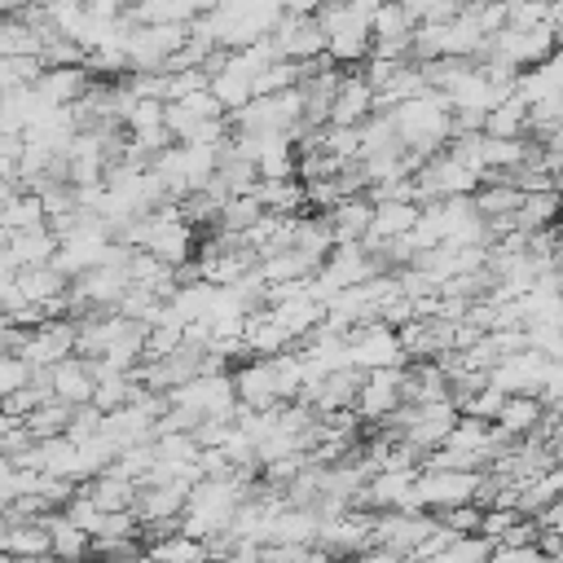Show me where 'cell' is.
Wrapping results in <instances>:
<instances>
[{"instance_id":"cell-1","label":"cell","mask_w":563,"mask_h":563,"mask_svg":"<svg viewBox=\"0 0 563 563\" xmlns=\"http://www.w3.org/2000/svg\"><path fill=\"white\" fill-rule=\"evenodd\" d=\"M321 35H325V57L330 66L347 70L352 62H365L369 57V18H374V4H321L312 9Z\"/></svg>"},{"instance_id":"cell-2","label":"cell","mask_w":563,"mask_h":563,"mask_svg":"<svg viewBox=\"0 0 563 563\" xmlns=\"http://www.w3.org/2000/svg\"><path fill=\"white\" fill-rule=\"evenodd\" d=\"M484 484V471H422L418 466V479H413V506L427 510V515H440V510H453V506H466Z\"/></svg>"},{"instance_id":"cell-3","label":"cell","mask_w":563,"mask_h":563,"mask_svg":"<svg viewBox=\"0 0 563 563\" xmlns=\"http://www.w3.org/2000/svg\"><path fill=\"white\" fill-rule=\"evenodd\" d=\"M106 251H110V229L97 220V216H84L79 220V229L70 233V238H62L57 242V251H53V268L66 277V282H75L79 273H88V268H97L101 260H106Z\"/></svg>"},{"instance_id":"cell-4","label":"cell","mask_w":563,"mask_h":563,"mask_svg":"<svg viewBox=\"0 0 563 563\" xmlns=\"http://www.w3.org/2000/svg\"><path fill=\"white\" fill-rule=\"evenodd\" d=\"M347 343V365L361 369V374H374V369H400L405 365V352L396 343V330L369 321V325H352L343 334Z\"/></svg>"},{"instance_id":"cell-5","label":"cell","mask_w":563,"mask_h":563,"mask_svg":"<svg viewBox=\"0 0 563 563\" xmlns=\"http://www.w3.org/2000/svg\"><path fill=\"white\" fill-rule=\"evenodd\" d=\"M431 532H435V519H431L427 510H383V515H374L369 545L413 559V550H418Z\"/></svg>"},{"instance_id":"cell-6","label":"cell","mask_w":563,"mask_h":563,"mask_svg":"<svg viewBox=\"0 0 563 563\" xmlns=\"http://www.w3.org/2000/svg\"><path fill=\"white\" fill-rule=\"evenodd\" d=\"M369 532H374V515L369 510H347V515H339V519H330V523H317V550L325 554V559H334V563H347V559H356L361 550H369Z\"/></svg>"},{"instance_id":"cell-7","label":"cell","mask_w":563,"mask_h":563,"mask_svg":"<svg viewBox=\"0 0 563 563\" xmlns=\"http://www.w3.org/2000/svg\"><path fill=\"white\" fill-rule=\"evenodd\" d=\"M554 361H545L541 352H515V356H501L493 369H488V387H497L501 396H537V387L545 383Z\"/></svg>"},{"instance_id":"cell-8","label":"cell","mask_w":563,"mask_h":563,"mask_svg":"<svg viewBox=\"0 0 563 563\" xmlns=\"http://www.w3.org/2000/svg\"><path fill=\"white\" fill-rule=\"evenodd\" d=\"M75 356V325L70 321H44L26 334V347L18 352V361L26 369H53L57 361Z\"/></svg>"},{"instance_id":"cell-9","label":"cell","mask_w":563,"mask_h":563,"mask_svg":"<svg viewBox=\"0 0 563 563\" xmlns=\"http://www.w3.org/2000/svg\"><path fill=\"white\" fill-rule=\"evenodd\" d=\"M400 374H405V365L400 369H374V374H365L361 378V391L352 400V413L361 422H374L378 427L400 405Z\"/></svg>"},{"instance_id":"cell-10","label":"cell","mask_w":563,"mask_h":563,"mask_svg":"<svg viewBox=\"0 0 563 563\" xmlns=\"http://www.w3.org/2000/svg\"><path fill=\"white\" fill-rule=\"evenodd\" d=\"M229 378H233L238 405H246V409H255V413H268V409L286 405V400L277 396V378H273V365H268V361H242V369H233Z\"/></svg>"},{"instance_id":"cell-11","label":"cell","mask_w":563,"mask_h":563,"mask_svg":"<svg viewBox=\"0 0 563 563\" xmlns=\"http://www.w3.org/2000/svg\"><path fill=\"white\" fill-rule=\"evenodd\" d=\"M374 110V92L365 88V79L356 70H343L334 97H330V123L325 128H361Z\"/></svg>"},{"instance_id":"cell-12","label":"cell","mask_w":563,"mask_h":563,"mask_svg":"<svg viewBox=\"0 0 563 563\" xmlns=\"http://www.w3.org/2000/svg\"><path fill=\"white\" fill-rule=\"evenodd\" d=\"M88 70L84 66H62V70H40V79L31 84V92L48 106V110H70L84 92H88Z\"/></svg>"},{"instance_id":"cell-13","label":"cell","mask_w":563,"mask_h":563,"mask_svg":"<svg viewBox=\"0 0 563 563\" xmlns=\"http://www.w3.org/2000/svg\"><path fill=\"white\" fill-rule=\"evenodd\" d=\"M97 435H101V440H110V444H114V453H123V449H132V444L154 440V422H150L136 405H123V409H114V413H101Z\"/></svg>"},{"instance_id":"cell-14","label":"cell","mask_w":563,"mask_h":563,"mask_svg":"<svg viewBox=\"0 0 563 563\" xmlns=\"http://www.w3.org/2000/svg\"><path fill=\"white\" fill-rule=\"evenodd\" d=\"M189 488L185 484H141L136 501H132V519L150 523V519H180Z\"/></svg>"},{"instance_id":"cell-15","label":"cell","mask_w":563,"mask_h":563,"mask_svg":"<svg viewBox=\"0 0 563 563\" xmlns=\"http://www.w3.org/2000/svg\"><path fill=\"white\" fill-rule=\"evenodd\" d=\"M66 286H70V282H66L53 264H31V268H18V273H13V295H18L22 303H35V308L62 299Z\"/></svg>"},{"instance_id":"cell-16","label":"cell","mask_w":563,"mask_h":563,"mask_svg":"<svg viewBox=\"0 0 563 563\" xmlns=\"http://www.w3.org/2000/svg\"><path fill=\"white\" fill-rule=\"evenodd\" d=\"M510 92H515L523 106H537V101L563 97V57L554 53L550 62H541V66H532V70H519Z\"/></svg>"},{"instance_id":"cell-17","label":"cell","mask_w":563,"mask_h":563,"mask_svg":"<svg viewBox=\"0 0 563 563\" xmlns=\"http://www.w3.org/2000/svg\"><path fill=\"white\" fill-rule=\"evenodd\" d=\"M48 383H53V400H62L70 409H79V405L92 400V374H88V361H79V356L57 361L48 369Z\"/></svg>"},{"instance_id":"cell-18","label":"cell","mask_w":563,"mask_h":563,"mask_svg":"<svg viewBox=\"0 0 563 563\" xmlns=\"http://www.w3.org/2000/svg\"><path fill=\"white\" fill-rule=\"evenodd\" d=\"M79 493L101 510V515H119V510H132V501H136V484L132 479H123V475H114L110 466L97 475V479H88V484H79Z\"/></svg>"},{"instance_id":"cell-19","label":"cell","mask_w":563,"mask_h":563,"mask_svg":"<svg viewBox=\"0 0 563 563\" xmlns=\"http://www.w3.org/2000/svg\"><path fill=\"white\" fill-rule=\"evenodd\" d=\"M369 198L361 194V198H339L330 211H325V224H330V233H334V246H343V242H361L365 233H369Z\"/></svg>"},{"instance_id":"cell-20","label":"cell","mask_w":563,"mask_h":563,"mask_svg":"<svg viewBox=\"0 0 563 563\" xmlns=\"http://www.w3.org/2000/svg\"><path fill=\"white\" fill-rule=\"evenodd\" d=\"M361 369H352V365H343V369H330L321 383H317V391H312V409L317 413H334V409H352V400H356V391H361Z\"/></svg>"},{"instance_id":"cell-21","label":"cell","mask_w":563,"mask_h":563,"mask_svg":"<svg viewBox=\"0 0 563 563\" xmlns=\"http://www.w3.org/2000/svg\"><path fill=\"white\" fill-rule=\"evenodd\" d=\"M541 413H545V409L537 405V396H506L501 409H497V418H493V427H497L506 440H528V435L537 431Z\"/></svg>"},{"instance_id":"cell-22","label":"cell","mask_w":563,"mask_h":563,"mask_svg":"<svg viewBox=\"0 0 563 563\" xmlns=\"http://www.w3.org/2000/svg\"><path fill=\"white\" fill-rule=\"evenodd\" d=\"M479 136H488V141H523L528 136V106L519 97H506L501 106H493L484 114Z\"/></svg>"},{"instance_id":"cell-23","label":"cell","mask_w":563,"mask_h":563,"mask_svg":"<svg viewBox=\"0 0 563 563\" xmlns=\"http://www.w3.org/2000/svg\"><path fill=\"white\" fill-rule=\"evenodd\" d=\"M255 180H295V150L286 136H260V154H255Z\"/></svg>"},{"instance_id":"cell-24","label":"cell","mask_w":563,"mask_h":563,"mask_svg":"<svg viewBox=\"0 0 563 563\" xmlns=\"http://www.w3.org/2000/svg\"><path fill=\"white\" fill-rule=\"evenodd\" d=\"M251 198L268 216H303V185L299 180H255Z\"/></svg>"},{"instance_id":"cell-25","label":"cell","mask_w":563,"mask_h":563,"mask_svg":"<svg viewBox=\"0 0 563 563\" xmlns=\"http://www.w3.org/2000/svg\"><path fill=\"white\" fill-rule=\"evenodd\" d=\"M57 251V238L40 224V229H26V233H9L4 242V255L13 260V268H31V264H48Z\"/></svg>"},{"instance_id":"cell-26","label":"cell","mask_w":563,"mask_h":563,"mask_svg":"<svg viewBox=\"0 0 563 563\" xmlns=\"http://www.w3.org/2000/svg\"><path fill=\"white\" fill-rule=\"evenodd\" d=\"M66 422H70V405H62V400H44L40 409H31L22 418V427L31 431L35 444L40 440H53V435H66Z\"/></svg>"},{"instance_id":"cell-27","label":"cell","mask_w":563,"mask_h":563,"mask_svg":"<svg viewBox=\"0 0 563 563\" xmlns=\"http://www.w3.org/2000/svg\"><path fill=\"white\" fill-rule=\"evenodd\" d=\"M207 92H211V101H216L224 114H233V110H242V106L251 101V84H246L242 75H229V70L211 75V79H207Z\"/></svg>"},{"instance_id":"cell-28","label":"cell","mask_w":563,"mask_h":563,"mask_svg":"<svg viewBox=\"0 0 563 563\" xmlns=\"http://www.w3.org/2000/svg\"><path fill=\"white\" fill-rule=\"evenodd\" d=\"M150 563H207V554H202V541H194V537H185V532H176V537H167L163 545H154V550H141Z\"/></svg>"},{"instance_id":"cell-29","label":"cell","mask_w":563,"mask_h":563,"mask_svg":"<svg viewBox=\"0 0 563 563\" xmlns=\"http://www.w3.org/2000/svg\"><path fill=\"white\" fill-rule=\"evenodd\" d=\"M260 216H264V211H260V202H255L251 194H246V198H229V202L220 207V216H216V229H220V233H238V238H242Z\"/></svg>"},{"instance_id":"cell-30","label":"cell","mask_w":563,"mask_h":563,"mask_svg":"<svg viewBox=\"0 0 563 563\" xmlns=\"http://www.w3.org/2000/svg\"><path fill=\"white\" fill-rule=\"evenodd\" d=\"M501 9H506V31L545 26V0H515V4H501Z\"/></svg>"},{"instance_id":"cell-31","label":"cell","mask_w":563,"mask_h":563,"mask_svg":"<svg viewBox=\"0 0 563 563\" xmlns=\"http://www.w3.org/2000/svg\"><path fill=\"white\" fill-rule=\"evenodd\" d=\"M479 515H484V510L466 501V506H453V510H440V515H431V519H435V523H440V528H444L449 537H471V532L479 528Z\"/></svg>"},{"instance_id":"cell-32","label":"cell","mask_w":563,"mask_h":563,"mask_svg":"<svg viewBox=\"0 0 563 563\" xmlns=\"http://www.w3.org/2000/svg\"><path fill=\"white\" fill-rule=\"evenodd\" d=\"M97 422H101V413H97L92 405H79V409H70V422H66V440H70V444H84V440H92V435H97Z\"/></svg>"},{"instance_id":"cell-33","label":"cell","mask_w":563,"mask_h":563,"mask_svg":"<svg viewBox=\"0 0 563 563\" xmlns=\"http://www.w3.org/2000/svg\"><path fill=\"white\" fill-rule=\"evenodd\" d=\"M26 378H31V369H26L18 356H4V352H0V396L26 387Z\"/></svg>"},{"instance_id":"cell-34","label":"cell","mask_w":563,"mask_h":563,"mask_svg":"<svg viewBox=\"0 0 563 563\" xmlns=\"http://www.w3.org/2000/svg\"><path fill=\"white\" fill-rule=\"evenodd\" d=\"M176 106H185V110H189L194 119H202V123H207V119H224V110L211 101V92H207V88H202V92H189V97H180Z\"/></svg>"},{"instance_id":"cell-35","label":"cell","mask_w":563,"mask_h":563,"mask_svg":"<svg viewBox=\"0 0 563 563\" xmlns=\"http://www.w3.org/2000/svg\"><path fill=\"white\" fill-rule=\"evenodd\" d=\"M347 563H409L405 554H391V550H378V545H369V550H361L356 559H347Z\"/></svg>"},{"instance_id":"cell-36","label":"cell","mask_w":563,"mask_h":563,"mask_svg":"<svg viewBox=\"0 0 563 563\" xmlns=\"http://www.w3.org/2000/svg\"><path fill=\"white\" fill-rule=\"evenodd\" d=\"M13 427H18V422H13V418H9V413H0V440H4V435H9V431H13Z\"/></svg>"},{"instance_id":"cell-37","label":"cell","mask_w":563,"mask_h":563,"mask_svg":"<svg viewBox=\"0 0 563 563\" xmlns=\"http://www.w3.org/2000/svg\"><path fill=\"white\" fill-rule=\"evenodd\" d=\"M0 563H13V559H9V554H4V550H0Z\"/></svg>"},{"instance_id":"cell-38","label":"cell","mask_w":563,"mask_h":563,"mask_svg":"<svg viewBox=\"0 0 563 563\" xmlns=\"http://www.w3.org/2000/svg\"><path fill=\"white\" fill-rule=\"evenodd\" d=\"M4 242H9V233H0V251H4Z\"/></svg>"},{"instance_id":"cell-39","label":"cell","mask_w":563,"mask_h":563,"mask_svg":"<svg viewBox=\"0 0 563 563\" xmlns=\"http://www.w3.org/2000/svg\"><path fill=\"white\" fill-rule=\"evenodd\" d=\"M330 563H334V559H330Z\"/></svg>"}]
</instances>
